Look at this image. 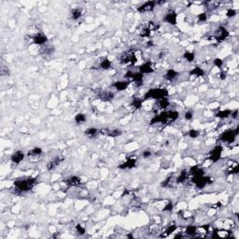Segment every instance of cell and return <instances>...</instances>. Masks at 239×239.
Segmentation results:
<instances>
[{
    "label": "cell",
    "instance_id": "39",
    "mask_svg": "<svg viewBox=\"0 0 239 239\" xmlns=\"http://www.w3.org/2000/svg\"><path fill=\"white\" fill-rule=\"evenodd\" d=\"M214 65H215L217 67L220 68V67L222 66V65H223V61H222L221 59H219V58H216V59L214 60Z\"/></svg>",
    "mask_w": 239,
    "mask_h": 239
},
{
    "label": "cell",
    "instance_id": "18",
    "mask_svg": "<svg viewBox=\"0 0 239 239\" xmlns=\"http://www.w3.org/2000/svg\"><path fill=\"white\" fill-rule=\"evenodd\" d=\"M98 133H99V130H98L97 128L91 127V128H88V129L85 131L84 134H85L87 137H89V138H94V137H95L97 136Z\"/></svg>",
    "mask_w": 239,
    "mask_h": 239
},
{
    "label": "cell",
    "instance_id": "30",
    "mask_svg": "<svg viewBox=\"0 0 239 239\" xmlns=\"http://www.w3.org/2000/svg\"><path fill=\"white\" fill-rule=\"evenodd\" d=\"M122 130H120V129H113L111 131H108L107 134L109 137H119V136H121L122 134Z\"/></svg>",
    "mask_w": 239,
    "mask_h": 239
},
{
    "label": "cell",
    "instance_id": "32",
    "mask_svg": "<svg viewBox=\"0 0 239 239\" xmlns=\"http://www.w3.org/2000/svg\"><path fill=\"white\" fill-rule=\"evenodd\" d=\"M183 56L188 62H192L194 60V57H195V54H194L193 52H186Z\"/></svg>",
    "mask_w": 239,
    "mask_h": 239
},
{
    "label": "cell",
    "instance_id": "35",
    "mask_svg": "<svg viewBox=\"0 0 239 239\" xmlns=\"http://www.w3.org/2000/svg\"><path fill=\"white\" fill-rule=\"evenodd\" d=\"M207 20V14L205 12H203V13H200L198 15V21L200 23H204Z\"/></svg>",
    "mask_w": 239,
    "mask_h": 239
},
{
    "label": "cell",
    "instance_id": "12",
    "mask_svg": "<svg viewBox=\"0 0 239 239\" xmlns=\"http://www.w3.org/2000/svg\"><path fill=\"white\" fill-rule=\"evenodd\" d=\"M156 4H157V2H155V1H148V2H145L144 4H142V5L137 9V10H138L139 12L152 11V10L154 9Z\"/></svg>",
    "mask_w": 239,
    "mask_h": 239
},
{
    "label": "cell",
    "instance_id": "17",
    "mask_svg": "<svg viewBox=\"0 0 239 239\" xmlns=\"http://www.w3.org/2000/svg\"><path fill=\"white\" fill-rule=\"evenodd\" d=\"M111 67V62L109 60V58L105 57L99 62V68L102 70H108Z\"/></svg>",
    "mask_w": 239,
    "mask_h": 239
},
{
    "label": "cell",
    "instance_id": "6",
    "mask_svg": "<svg viewBox=\"0 0 239 239\" xmlns=\"http://www.w3.org/2000/svg\"><path fill=\"white\" fill-rule=\"evenodd\" d=\"M156 28L155 24L152 22H148L146 24L142 25V28L140 29V36L145 37H149L152 36V31H154Z\"/></svg>",
    "mask_w": 239,
    "mask_h": 239
},
{
    "label": "cell",
    "instance_id": "14",
    "mask_svg": "<svg viewBox=\"0 0 239 239\" xmlns=\"http://www.w3.org/2000/svg\"><path fill=\"white\" fill-rule=\"evenodd\" d=\"M65 181L68 186H71V187H77L81 184L80 178L77 176H72V177L66 178V180H65Z\"/></svg>",
    "mask_w": 239,
    "mask_h": 239
},
{
    "label": "cell",
    "instance_id": "8",
    "mask_svg": "<svg viewBox=\"0 0 239 239\" xmlns=\"http://www.w3.org/2000/svg\"><path fill=\"white\" fill-rule=\"evenodd\" d=\"M228 37H229V32L227 31V29L225 27H223V26H219L218 28V30L216 31L215 38L219 42H221L223 40H225Z\"/></svg>",
    "mask_w": 239,
    "mask_h": 239
},
{
    "label": "cell",
    "instance_id": "21",
    "mask_svg": "<svg viewBox=\"0 0 239 239\" xmlns=\"http://www.w3.org/2000/svg\"><path fill=\"white\" fill-rule=\"evenodd\" d=\"M62 162V159L60 158V156H57V157H55V158H53L49 163H48V166H47V167H48V169L49 170H52V169H54L58 164H60V162Z\"/></svg>",
    "mask_w": 239,
    "mask_h": 239
},
{
    "label": "cell",
    "instance_id": "41",
    "mask_svg": "<svg viewBox=\"0 0 239 239\" xmlns=\"http://www.w3.org/2000/svg\"><path fill=\"white\" fill-rule=\"evenodd\" d=\"M152 154V153L151 151H149V149H147V151H144L143 153H142V155H143L144 158H148V157H151Z\"/></svg>",
    "mask_w": 239,
    "mask_h": 239
},
{
    "label": "cell",
    "instance_id": "23",
    "mask_svg": "<svg viewBox=\"0 0 239 239\" xmlns=\"http://www.w3.org/2000/svg\"><path fill=\"white\" fill-rule=\"evenodd\" d=\"M99 96L103 101H110V100L113 99L114 94L111 93V92H103L99 95Z\"/></svg>",
    "mask_w": 239,
    "mask_h": 239
},
{
    "label": "cell",
    "instance_id": "28",
    "mask_svg": "<svg viewBox=\"0 0 239 239\" xmlns=\"http://www.w3.org/2000/svg\"><path fill=\"white\" fill-rule=\"evenodd\" d=\"M187 177H188V172L182 171L180 174H179V176L177 177L176 181H177V183H183V182L186 180V179H187Z\"/></svg>",
    "mask_w": 239,
    "mask_h": 239
},
{
    "label": "cell",
    "instance_id": "1",
    "mask_svg": "<svg viewBox=\"0 0 239 239\" xmlns=\"http://www.w3.org/2000/svg\"><path fill=\"white\" fill-rule=\"evenodd\" d=\"M178 112L176 110H169V111H162V113L156 115L152 118L151 121V124L154 123H163V124H169L175 123L178 119Z\"/></svg>",
    "mask_w": 239,
    "mask_h": 239
},
{
    "label": "cell",
    "instance_id": "36",
    "mask_svg": "<svg viewBox=\"0 0 239 239\" xmlns=\"http://www.w3.org/2000/svg\"><path fill=\"white\" fill-rule=\"evenodd\" d=\"M76 231H77L78 234H81V235L86 233L85 229L80 225V224H77V225H76Z\"/></svg>",
    "mask_w": 239,
    "mask_h": 239
},
{
    "label": "cell",
    "instance_id": "33",
    "mask_svg": "<svg viewBox=\"0 0 239 239\" xmlns=\"http://www.w3.org/2000/svg\"><path fill=\"white\" fill-rule=\"evenodd\" d=\"M199 134H200L199 131H197V130H195V129H191V130H190L189 133H188V136H189L191 138H196V137H199Z\"/></svg>",
    "mask_w": 239,
    "mask_h": 239
},
{
    "label": "cell",
    "instance_id": "42",
    "mask_svg": "<svg viewBox=\"0 0 239 239\" xmlns=\"http://www.w3.org/2000/svg\"><path fill=\"white\" fill-rule=\"evenodd\" d=\"M172 208H173V205L170 203V204H168L166 207H164V210H171Z\"/></svg>",
    "mask_w": 239,
    "mask_h": 239
},
{
    "label": "cell",
    "instance_id": "40",
    "mask_svg": "<svg viewBox=\"0 0 239 239\" xmlns=\"http://www.w3.org/2000/svg\"><path fill=\"white\" fill-rule=\"evenodd\" d=\"M192 118H193L192 111H186V113H185V120H187V121H191V120H192Z\"/></svg>",
    "mask_w": 239,
    "mask_h": 239
},
{
    "label": "cell",
    "instance_id": "20",
    "mask_svg": "<svg viewBox=\"0 0 239 239\" xmlns=\"http://www.w3.org/2000/svg\"><path fill=\"white\" fill-rule=\"evenodd\" d=\"M82 16V9H73L71 10V19L73 21H77Z\"/></svg>",
    "mask_w": 239,
    "mask_h": 239
},
{
    "label": "cell",
    "instance_id": "9",
    "mask_svg": "<svg viewBox=\"0 0 239 239\" xmlns=\"http://www.w3.org/2000/svg\"><path fill=\"white\" fill-rule=\"evenodd\" d=\"M163 21L171 25H176L177 23V15L174 10H170L166 14V16L163 18Z\"/></svg>",
    "mask_w": 239,
    "mask_h": 239
},
{
    "label": "cell",
    "instance_id": "29",
    "mask_svg": "<svg viewBox=\"0 0 239 239\" xmlns=\"http://www.w3.org/2000/svg\"><path fill=\"white\" fill-rule=\"evenodd\" d=\"M142 103H143V100L142 99H139V98H134L133 100V102L131 103L132 106L136 109H139L141 107H142Z\"/></svg>",
    "mask_w": 239,
    "mask_h": 239
},
{
    "label": "cell",
    "instance_id": "22",
    "mask_svg": "<svg viewBox=\"0 0 239 239\" xmlns=\"http://www.w3.org/2000/svg\"><path fill=\"white\" fill-rule=\"evenodd\" d=\"M169 100L167 97H164V98H162L160 100H158V108L164 110V109H166L168 107H169Z\"/></svg>",
    "mask_w": 239,
    "mask_h": 239
},
{
    "label": "cell",
    "instance_id": "7",
    "mask_svg": "<svg viewBox=\"0 0 239 239\" xmlns=\"http://www.w3.org/2000/svg\"><path fill=\"white\" fill-rule=\"evenodd\" d=\"M32 41L34 44L36 45H40V46H44V45H46L47 42H48V37L47 36L39 32V33H37L36 35H34L32 37Z\"/></svg>",
    "mask_w": 239,
    "mask_h": 239
},
{
    "label": "cell",
    "instance_id": "25",
    "mask_svg": "<svg viewBox=\"0 0 239 239\" xmlns=\"http://www.w3.org/2000/svg\"><path fill=\"white\" fill-rule=\"evenodd\" d=\"M75 122L78 124H82L86 122V116L83 113H79L75 116Z\"/></svg>",
    "mask_w": 239,
    "mask_h": 239
},
{
    "label": "cell",
    "instance_id": "3",
    "mask_svg": "<svg viewBox=\"0 0 239 239\" xmlns=\"http://www.w3.org/2000/svg\"><path fill=\"white\" fill-rule=\"evenodd\" d=\"M168 96V92L166 89L163 88H155V89H151L146 93L145 95V99H156L157 101L167 97Z\"/></svg>",
    "mask_w": 239,
    "mask_h": 239
},
{
    "label": "cell",
    "instance_id": "5",
    "mask_svg": "<svg viewBox=\"0 0 239 239\" xmlns=\"http://www.w3.org/2000/svg\"><path fill=\"white\" fill-rule=\"evenodd\" d=\"M237 134H238V128H236L235 130H227L223 134H221L220 140L225 143H232L234 141Z\"/></svg>",
    "mask_w": 239,
    "mask_h": 239
},
{
    "label": "cell",
    "instance_id": "24",
    "mask_svg": "<svg viewBox=\"0 0 239 239\" xmlns=\"http://www.w3.org/2000/svg\"><path fill=\"white\" fill-rule=\"evenodd\" d=\"M42 149L40 148H35L33 149H31L29 152H28V157H38L42 154Z\"/></svg>",
    "mask_w": 239,
    "mask_h": 239
},
{
    "label": "cell",
    "instance_id": "26",
    "mask_svg": "<svg viewBox=\"0 0 239 239\" xmlns=\"http://www.w3.org/2000/svg\"><path fill=\"white\" fill-rule=\"evenodd\" d=\"M191 75H192V76H196V77H202L205 75V71L201 68V67H195V68H193L191 73Z\"/></svg>",
    "mask_w": 239,
    "mask_h": 239
},
{
    "label": "cell",
    "instance_id": "13",
    "mask_svg": "<svg viewBox=\"0 0 239 239\" xmlns=\"http://www.w3.org/2000/svg\"><path fill=\"white\" fill-rule=\"evenodd\" d=\"M137 166V159L136 158H128L124 162H123L121 166H119V168L121 169H132L134 167H136Z\"/></svg>",
    "mask_w": 239,
    "mask_h": 239
},
{
    "label": "cell",
    "instance_id": "10",
    "mask_svg": "<svg viewBox=\"0 0 239 239\" xmlns=\"http://www.w3.org/2000/svg\"><path fill=\"white\" fill-rule=\"evenodd\" d=\"M221 153H222V148L220 146H216L211 151L209 159H210L213 162H216L221 158Z\"/></svg>",
    "mask_w": 239,
    "mask_h": 239
},
{
    "label": "cell",
    "instance_id": "11",
    "mask_svg": "<svg viewBox=\"0 0 239 239\" xmlns=\"http://www.w3.org/2000/svg\"><path fill=\"white\" fill-rule=\"evenodd\" d=\"M153 71H154V65L151 61L146 62L139 66V72L142 73L143 75L144 74H151Z\"/></svg>",
    "mask_w": 239,
    "mask_h": 239
},
{
    "label": "cell",
    "instance_id": "34",
    "mask_svg": "<svg viewBox=\"0 0 239 239\" xmlns=\"http://www.w3.org/2000/svg\"><path fill=\"white\" fill-rule=\"evenodd\" d=\"M44 49H43V52H44V53L45 54H51V53H53V51H54V49H53V47H52V46H49V45H44Z\"/></svg>",
    "mask_w": 239,
    "mask_h": 239
},
{
    "label": "cell",
    "instance_id": "37",
    "mask_svg": "<svg viewBox=\"0 0 239 239\" xmlns=\"http://www.w3.org/2000/svg\"><path fill=\"white\" fill-rule=\"evenodd\" d=\"M226 15H227V17H229V18L234 17L235 15H236V10H235V9H229L227 10V13H226Z\"/></svg>",
    "mask_w": 239,
    "mask_h": 239
},
{
    "label": "cell",
    "instance_id": "15",
    "mask_svg": "<svg viewBox=\"0 0 239 239\" xmlns=\"http://www.w3.org/2000/svg\"><path fill=\"white\" fill-rule=\"evenodd\" d=\"M129 84H130L129 80H119V81H116L112 86L117 90V91L122 92V91H124V90L127 89Z\"/></svg>",
    "mask_w": 239,
    "mask_h": 239
},
{
    "label": "cell",
    "instance_id": "2",
    "mask_svg": "<svg viewBox=\"0 0 239 239\" xmlns=\"http://www.w3.org/2000/svg\"><path fill=\"white\" fill-rule=\"evenodd\" d=\"M36 184V179L34 177H26V178H20L15 180L14 188L18 192H26L31 190L34 185Z\"/></svg>",
    "mask_w": 239,
    "mask_h": 239
},
{
    "label": "cell",
    "instance_id": "38",
    "mask_svg": "<svg viewBox=\"0 0 239 239\" xmlns=\"http://www.w3.org/2000/svg\"><path fill=\"white\" fill-rule=\"evenodd\" d=\"M177 229V227L176 226H169L166 230V234H164V236H167V235H169L170 234H172L175 230Z\"/></svg>",
    "mask_w": 239,
    "mask_h": 239
},
{
    "label": "cell",
    "instance_id": "19",
    "mask_svg": "<svg viewBox=\"0 0 239 239\" xmlns=\"http://www.w3.org/2000/svg\"><path fill=\"white\" fill-rule=\"evenodd\" d=\"M177 75H178V73L176 71V70H174V69H169V70H167V72L166 73V80H167L168 81H174L176 79H177Z\"/></svg>",
    "mask_w": 239,
    "mask_h": 239
},
{
    "label": "cell",
    "instance_id": "31",
    "mask_svg": "<svg viewBox=\"0 0 239 239\" xmlns=\"http://www.w3.org/2000/svg\"><path fill=\"white\" fill-rule=\"evenodd\" d=\"M196 232H197V229L194 225H190L186 229V234L190 236H194L196 234Z\"/></svg>",
    "mask_w": 239,
    "mask_h": 239
},
{
    "label": "cell",
    "instance_id": "16",
    "mask_svg": "<svg viewBox=\"0 0 239 239\" xmlns=\"http://www.w3.org/2000/svg\"><path fill=\"white\" fill-rule=\"evenodd\" d=\"M24 159V153L23 152H16L11 155V162L15 164H19Z\"/></svg>",
    "mask_w": 239,
    "mask_h": 239
},
{
    "label": "cell",
    "instance_id": "27",
    "mask_svg": "<svg viewBox=\"0 0 239 239\" xmlns=\"http://www.w3.org/2000/svg\"><path fill=\"white\" fill-rule=\"evenodd\" d=\"M231 114H232V111H231V110L225 109V110H220V111H219L216 115H217V117H219V118H220V119H226V118L230 117Z\"/></svg>",
    "mask_w": 239,
    "mask_h": 239
},
{
    "label": "cell",
    "instance_id": "4",
    "mask_svg": "<svg viewBox=\"0 0 239 239\" xmlns=\"http://www.w3.org/2000/svg\"><path fill=\"white\" fill-rule=\"evenodd\" d=\"M137 61V60L136 52H134V51L125 52L124 53L122 54L121 58H120V62H121L123 65H126V66H132Z\"/></svg>",
    "mask_w": 239,
    "mask_h": 239
}]
</instances>
